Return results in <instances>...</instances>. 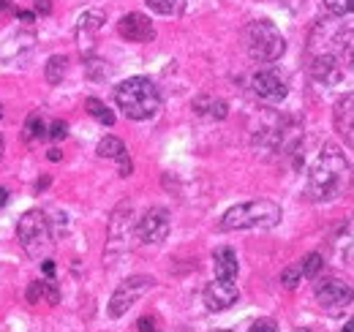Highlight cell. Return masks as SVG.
<instances>
[{
	"label": "cell",
	"instance_id": "cell-1",
	"mask_svg": "<svg viewBox=\"0 0 354 332\" xmlns=\"http://www.w3.org/2000/svg\"><path fill=\"white\" fill-rule=\"evenodd\" d=\"M349 183H352V164L346 161V156L338 147L327 145L310 166L306 194L310 202H333V199L344 196Z\"/></svg>",
	"mask_w": 354,
	"mask_h": 332
},
{
	"label": "cell",
	"instance_id": "cell-2",
	"mask_svg": "<svg viewBox=\"0 0 354 332\" xmlns=\"http://www.w3.org/2000/svg\"><path fill=\"white\" fill-rule=\"evenodd\" d=\"M115 104L129 120H150L161 109V90L147 77H131L115 87Z\"/></svg>",
	"mask_w": 354,
	"mask_h": 332
},
{
	"label": "cell",
	"instance_id": "cell-3",
	"mask_svg": "<svg viewBox=\"0 0 354 332\" xmlns=\"http://www.w3.org/2000/svg\"><path fill=\"white\" fill-rule=\"evenodd\" d=\"M278 221H281V208L275 202L254 199L226 210L218 226L223 232H245V229H272Z\"/></svg>",
	"mask_w": 354,
	"mask_h": 332
},
{
	"label": "cell",
	"instance_id": "cell-4",
	"mask_svg": "<svg viewBox=\"0 0 354 332\" xmlns=\"http://www.w3.org/2000/svg\"><path fill=\"white\" fill-rule=\"evenodd\" d=\"M17 240L25 248L30 259L44 261L49 259L52 250V226L41 210H28L19 221H17Z\"/></svg>",
	"mask_w": 354,
	"mask_h": 332
},
{
	"label": "cell",
	"instance_id": "cell-5",
	"mask_svg": "<svg viewBox=\"0 0 354 332\" xmlns=\"http://www.w3.org/2000/svg\"><path fill=\"white\" fill-rule=\"evenodd\" d=\"M245 46H248V55L259 63H272L286 52L281 30L267 19H257L245 28Z\"/></svg>",
	"mask_w": 354,
	"mask_h": 332
},
{
	"label": "cell",
	"instance_id": "cell-6",
	"mask_svg": "<svg viewBox=\"0 0 354 332\" xmlns=\"http://www.w3.org/2000/svg\"><path fill=\"white\" fill-rule=\"evenodd\" d=\"M156 286V281L150 278V275H131V278H126L115 294H112V299H109V316L112 319H120V316H126L129 311H131L133 305L147 294V291Z\"/></svg>",
	"mask_w": 354,
	"mask_h": 332
},
{
	"label": "cell",
	"instance_id": "cell-7",
	"mask_svg": "<svg viewBox=\"0 0 354 332\" xmlns=\"http://www.w3.org/2000/svg\"><path fill=\"white\" fill-rule=\"evenodd\" d=\"M316 302L330 316H341V313H346V308H352L354 291L338 278H327V281L316 284Z\"/></svg>",
	"mask_w": 354,
	"mask_h": 332
},
{
	"label": "cell",
	"instance_id": "cell-8",
	"mask_svg": "<svg viewBox=\"0 0 354 332\" xmlns=\"http://www.w3.org/2000/svg\"><path fill=\"white\" fill-rule=\"evenodd\" d=\"M169 229H172L169 212L164 208H150L136 223V237L145 246H158V243H164L169 237Z\"/></svg>",
	"mask_w": 354,
	"mask_h": 332
},
{
	"label": "cell",
	"instance_id": "cell-9",
	"mask_svg": "<svg viewBox=\"0 0 354 332\" xmlns=\"http://www.w3.org/2000/svg\"><path fill=\"white\" fill-rule=\"evenodd\" d=\"M118 33H120L126 42H133V44H145V42H153V39H156V28H153V22H150L145 14H139V11L126 14V17L118 22Z\"/></svg>",
	"mask_w": 354,
	"mask_h": 332
},
{
	"label": "cell",
	"instance_id": "cell-10",
	"mask_svg": "<svg viewBox=\"0 0 354 332\" xmlns=\"http://www.w3.org/2000/svg\"><path fill=\"white\" fill-rule=\"evenodd\" d=\"M237 299H240V289L234 286V281H221V278H216V281L207 284V289H205V305H207V311H213V313H221L226 308H232Z\"/></svg>",
	"mask_w": 354,
	"mask_h": 332
},
{
	"label": "cell",
	"instance_id": "cell-11",
	"mask_svg": "<svg viewBox=\"0 0 354 332\" xmlns=\"http://www.w3.org/2000/svg\"><path fill=\"white\" fill-rule=\"evenodd\" d=\"M251 87L265 101H283L286 98V82L275 71H257L251 80Z\"/></svg>",
	"mask_w": 354,
	"mask_h": 332
},
{
	"label": "cell",
	"instance_id": "cell-12",
	"mask_svg": "<svg viewBox=\"0 0 354 332\" xmlns=\"http://www.w3.org/2000/svg\"><path fill=\"white\" fill-rule=\"evenodd\" d=\"M333 120H335V131H338L349 145H354V93H346L344 98L335 101Z\"/></svg>",
	"mask_w": 354,
	"mask_h": 332
},
{
	"label": "cell",
	"instance_id": "cell-13",
	"mask_svg": "<svg viewBox=\"0 0 354 332\" xmlns=\"http://www.w3.org/2000/svg\"><path fill=\"white\" fill-rule=\"evenodd\" d=\"M310 74H313L316 82L322 84H338L344 80V66L335 55H319V57H313Z\"/></svg>",
	"mask_w": 354,
	"mask_h": 332
},
{
	"label": "cell",
	"instance_id": "cell-14",
	"mask_svg": "<svg viewBox=\"0 0 354 332\" xmlns=\"http://www.w3.org/2000/svg\"><path fill=\"white\" fill-rule=\"evenodd\" d=\"M213 270H216V278L234 281L237 278V270H240L237 253L232 248H216V253H213Z\"/></svg>",
	"mask_w": 354,
	"mask_h": 332
},
{
	"label": "cell",
	"instance_id": "cell-15",
	"mask_svg": "<svg viewBox=\"0 0 354 332\" xmlns=\"http://www.w3.org/2000/svg\"><path fill=\"white\" fill-rule=\"evenodd\" d=\"M28 302L30 305H41V302H46V305H57V299H60V291H57V286L55 284H49V281H33L30 286H28Z\"/></svg>",
	"mask_w": 354,
	"mask_h": 332
},
{
	"label": "cell",
	"instance_id": "cell-16",
	"mask_svg": "<svg viewBox=\"0 0 354 332\" xmlns=\"http://www.w3.org/2000/svg\"><path fill=\"white\" fill-rule=\"evenodd\" d=\"M101 25H104V11H88V14L80 19V25H77V36H80L82 42H90L93 33L101 30Z\"/></svg>",
	"mask_w": 354,
	"mask_h": 332
},
{
	"label": "cell",
	"instance_id": "cell-17",
	"mask_svg": "<svg viewBox=\"0 0 354 332\" xmlns=\"http://www.w3.org/2000/svg\"><path fill=\"white\" fill-rule=\"evenodd\" d=\"M95 153H98L101 158H112V161H120L123 156H129V153H126V145H123L118 136H104V139L98 142Z\"/></svg>",
	"mask_w": 354,
	"mask_h": 332
},
{
	"label": "cell",
	"instance_id": "cell-18",
	"mask_svg": "<svg viewBox=\"0 0 354 332\" xmlns=\"http://www.w3.org/2000/svg\"><path fill=\"white\" fill-rule=\"evenodd\" d=\"M335 44H338V60H341V66L346 68H354V30H346V33H341L338 39H335Z\"/></svg>",
	"mask_w": 354,
	"mask_h": 332
},
{
	"label": "cell",
	"instance_id": "cell-19",
	"mask_svg": "<svg viewBox=\"0 0 354 332\" xmlns=\"http://www.w3.org/2000/svg\"><path fill=\"white\" fill-rule=\"evenodd\" d=\"M22 136H25V142H39V139H44V136H46V125H44V118H41V112H33V115H28V120H25V128H22Z\"/></svg>",
	"mask_w": 354,
	"mask_h": 332
},
{
	"label": "cell",
	"instance_id": "cell-20",
	"mask_svg": "<svg viewBox=\"0 0 354 332\" xmlns=\"http://www.w3.org/2000/svg\"><path fill=\"white\" fill-rule=\"evenodd\" d=\"M66 71H68V57H66V55H55V57L46 60V82L49 84L63 82Z\"/></svg>",
	"mask_w": 354,
	"mask_h": 332
},
{
	"label": "cell",
	"instance_id": "cell-21",
	"mask_svg": "<svg viewBox=\"0 0 354 332\" xmlns=\"http://www.w3.org/2000/svg\"><path fill=\"white\" fill-rule=\"evenodd\" d=\"M194 109H196L199 115H210V118H216V120H223V118H226V104L218 101V98H199V101L194 104Z\"/></svg>",
	"mask_w": 354,
	"mask_h": 332
},
{
	"label": "cell",
	"instance_id": "cell-22",
	"mask_svg": "<svg viewBox=\"0 0 354 332\" xmlns=\"http://www.w3.org/2000/svg\"><path fill=\"white\" fill-rule=\"evenodd\" d=\"M145 3H147L150 11L164 14V17H177L185 8V0H145Z\"/></svg>",
	"mask_w": 354,
	"mask_h": 332
},
{
	"label": "cell",
	"instance_id": "cell-23",
	"mask_svg": "<svg viewBox=\"0 0 354 332\" xmlns=\"http://www.w3.org/2000/svg\"><path fill=\"white\" fill-rule=\"evenodd\" d=\"M85 109H88L90 118H95L101 125H115L112 109H106V104H101L98 98H88V101H85Z\"/></svg>",
	"mask_w": 354,
	"mask_h": 332
},
{
	"label": "cell",
	"instance_id": "cell-24",
	"mask_svg": "<svg viewBox=\"0 0 354 332\" xmlns=\"http://www.w3.org/2000/svg\"><path fill=\"white\" fill-rule=\"evenodd\" d=\"M322 256L319 253H308L303 261H300V273H303V278H316V273L322 270Z\"/></svg>",
	"mask_w": 354,
	"mask_h": 332
},
{
	"label": "cell",
	"instance_id": "cell-25",
	"mask_svg": "<svg viewBox=\"0 0 354 332\" xmlns=\"http://www.w3.org/2000/svg\"><path fill=\"white\" fill-rule=\"evenodd\" d=\"M327 11L335 14V17H346V14H354V0H324Z\"/></svg>",
	"mask_w": 354,
	"mask_h": 332
},
{
	"label": "cell",
	"instance_id": "cell-26",
	"mask_svg": "<svg viewBox=\"0 0 354 332\" xmlns=\"http://www.w3.org/2000/svg\"><path fill=\"white\" fill-rule=\"evenodd\" d=\"M303 281V273H300V264L297 267H286L283 273H281V284L286 286V289H297V284Z\"/></svg>",
	"mask_w": 354,
	"mask_h": 332
},
{
	"label": "cell",
	"instance_id": "cell-27",
	"mask_svg": "<svg viewBox=\"0 0 354 332\" xmlns=\"http://www.w3.org/2000/svg\"><path fill=\"white\" fill-rule=\"evenodd\" d=\"M46 136H49V139H66V136H68L66 120H52V123L46 125Z\"/></svg>",
	"mask_w": 354,
	"mask_h": 332
},
{
	"label": "cell",
	"instance_id": "cell-28",
	"mask_svg": "<svg viewBox=\"0 0 354 332\" xmlns=\"http://www.w3.org/2000/svg\"><path fill=\"white\" fill-rule=\"evenodd\" d=\"M136 327H139V332H161L156 316H142V319L136 322Z\"/></svg>",
	"mask_w": 354,
	"mask_h": 332
},
{
	"label": "cell",
	"instance_id": "cell-29",
	"mask_svg": "<svg viewBox=\"0 0 354 332\" xmlns=\"http://www.w3.org/2000/svg\"><path fill=\"white\" fill-rule=\"evenodd\" d=\"M248 332H278V324H275L272 319H257Z\"/></svg>",
	"mask_w": 354,
	"mask_h": 332
},
{
	"label": "cell",
	"instance_id": "cell-30",
	"mask_svg": "<svg viewBox=\"0 0 354 332\" xmlns=\"http://www.w3.org/2000/svg\"><path fill=\"white\" fill-rule=\"evenodd\" d=\"M36 3V11L39 14H49L52 11V0H33Z\"/></svg>",
	"mask_w": 354,
	"mask_h": 332
},
{
	"label": "cell",
	"instance_id": "cell-31",
	"mask_svg": "<svg viewBox=\"0 0 354 332\" xmlns=\"http://www.w3.org/2000/svg\"><path fill=\"white\" fill-rule=\"evenodd\" d=\"M41 270H44L46 278H52V275H55V261H52V259H44V261H41Z\"/></svg>",
	"mask_w": 354,
	"mask_h": 332
},
{
	"label": "cell",
	"instance_id": "cell-32",
	"mask_svg": "<svg viewBox=\"0 0 354 332\" xmlns=\"http://www.w3.org/2000/svg\"><path fill=\"white\" fill-rule=\"evenodd\" d=\"M46 158H49V161H60V158H63V153L55 147V150H49V153H46Z\"/></svg>",
	"mask_w": 354,
	"mask_h": 332
},
{
	"label": "cell",
	"instance_id": "cell-33",
	"mask_svg": "<svg viewBox=\"0 0 354 332\" xmlns=\"http://www.w3.org/2000/svg\"><path fill=\"white\" fill-rule=\"evenodd\" d=\"M6 202H8V191H6L3 185H0V210L6 208Z\"/></svg>",
	"mask_w": 354,
	"mask_h": 332
},
{
	"label": "cell",
	"instance_id": "cell-34",
	"mask_svg": "<svg viewBox=\"0 0 354 332\" xmlns=\"http://www.w3.org/2000/svg\"><path fill=\"white\" fill-rule=\"evenodd\" d=\"M11 8V0H0V11H8Z\"/></svg>",
	"mask_w": 354,
	"mask_h": 332
},
{
	"label": "cell",
	"instance_id": "cell-35",
	"mask_svg": "<svg viewBox=\"0 0 354 332\" xmlns=\"http://www.w3.org/2000/svg\"><path fill=\"white\" fill-rule=\"evenodd\" d=\"M344 332H354V319L349 322V324H346V327H344Z\"/></svg>",
	"mask_w": 354,
	"mask_h": 332
},
{
	"label": "cell",
	"instance_id": "cell-36",
	"mask_svg": "<svg viewBox=\"0 0 354 332\" xmlns=\"http://www.w3.org/2000/svg\"><path fill=\"white\" fill-rule=\"evenodd\" d=\"M0 158H3V136H0Z\"/></svg>",
	"mask_w": 354,
	"mask_h": 332
},
{
	"label": "cell",
	"instance_id": "cell-37",
	"mask_svg": "<svg viewBox=\"0 0 354 332\" xmlns=\"http://www.w3.org/2000/svg\"><path fill=\"white\" fill-rule=\"evenodd\" d=\"M3 115H6V112H3V104H0V120H3Z\"/></svg>",
	"mask_w": 354,
	"mask_h": 332
},
{
	"label": "cell",
	"instance_id": "cell-38",
	"mask_svg": "<svg viewBox=\"0 0 354 332\" xmlns=\"http://www.w3.org/2000/svg\"><path fill=\"white\" fill-rule=\"evenodd\" d=\"M218 332H229V330H218Z\"/></svg>",
	"mask_w": 354,
	"mask_h": 332
}]
</instances>
